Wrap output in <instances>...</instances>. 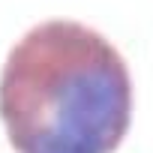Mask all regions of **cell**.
<instances>
[{"label": "cell", "instance_id": "cell-1", "mask_svg": "<svg viewBox=\"0 0 153 153\" xmlns=\"http://www.w3.org/2000/svg\"><path fill=\"white\" fill-rule=\"evenodd\" d=\"M0 120L15 153H114L132 123L129 66L81 21H39L3 60Z\"/></svg>", "mask_w": 153, "mask_h": 153}]
</instances>
